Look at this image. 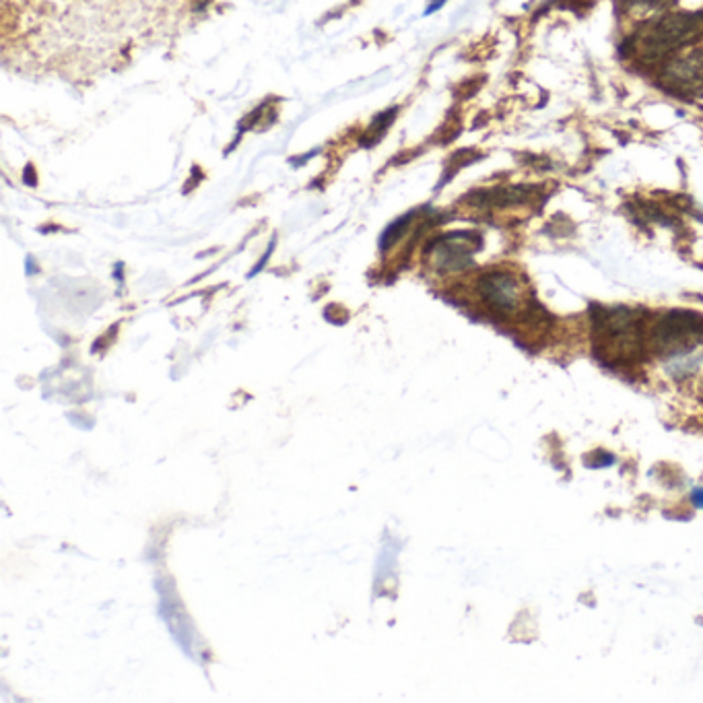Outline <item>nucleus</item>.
Here are the masks:
<instances>
[{"label":"nucleus","instance_id":"f257e3e1","mask_svg":"<svg viewBox=\"0 0 703 703\" xmlns=\"http://www.w3.org/2000/svg\"><path fill=\"white\" fill-rule=\"evenodd\" d=\"M598 347L602 355L613 361H631L638 359L641 351V326L638 316L631 310L615 307L602 312L596 324Z\"/></svg>","mask_w":703,"mask_h":703},{"label":"nucleus","instance_id":"f03ea898","mask_svg":"<svg viewBox=\"0 0 703 703\" xmlns=\"http://www.w3.org/2000/svg\"><path fill=\"white\" fill-rule=\"evenodd\" d=\"M703 33V13H672L652 27L643 40V50L652 58H660L682 45L695 42Z\"/></svg>","mask_w":703,"mask_h":703},{"label":"nucleus","instance_id":"7ed1b4c3","mask_svg":"<svg viewBox=\"0 0 703 703\" xmlns=\"http://www.w3.org/2000/svg\"><path fill=\"white\" fill-rule=\"evenodd\" d=\"M650 341L658 353L666 355L689 351L703 342V316L693 312H668L656 320Z\"/></svg>","mask_w":703,"mask_h":703},{"label":"nucleus","instance_id":"20e7f679","mask_svg":"<svg viewBox=\"0 0 703 703\" xmlns=\"http://www.w3.org/2000/svg\"><path fill=\"white\" fill-rule=\"evenodd\" d=\"M481 237L474 234H447L433 239L427 246L431 266L440 273H458L472 262V254L479 250Z\"/></svg>","mask_w":703,"mask_h":703},{"label":"nucleus","instance_id":"39448f33","mask_svg":"<svg viewBox=\"0 0 703 703\" xmlns=\"http://www.w3.org/2000/svg\"><path fill=\"white\" fill-rule=\"evenodd\" d=\"M479 293L483 301L499 314L518 312L522 305V285L511 273L493 271L479 280Z\"/></svg>","mask_w":703,"mask_h":703},{"label":"nucleus","instance_id":"423d86ee","mask_svg":"<svg viewBox=\"0 0 703 703\" xmlns=\"http://www.w3.org/2000/svg\"><path fill=\"white\" fill-rule=\"evenodd\" d=\"M666 85L682 93H697L703 89V50H693L672 58L662 72Z\"/></svg>","mask_w":703,"mask_h":703},{"label":"nucleus","instance_id":"0eeeda50","mask_svg":"<svg viewBox=\"0 0 703 703\" xmlns=\"http://www.w3.org/2000/svg\"><path fill=\"white\" fill-rule=\"evenodd\" d=\"M408 221H410V217L400 219L398 223H394V225H392V227H390V229H388V231L382 235V250H388V248L392 246V241L400 237V234L405 231L406 225H408Z\"/></svg>","mask_w":703,"mask_h":703}]
</instances>
